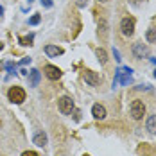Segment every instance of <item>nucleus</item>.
Returning <instances> with one entry per match:
<instances>
[{
	"mask_svg": "<svg viewBox=\"0 0 156 156\" xmlns=\"http://www.w3.org/2000/svg\"><path fill=\"white\" fill-rule=\"evenodd\" d=\"M131 68L129 66H120L115 74V79H113V88L119 86V84H129L131 83Z\"/></svg>",
	"mask_w": 156,
	"mask_h": 156,
	"instance_id": "f257e3e1",
	"label": "nucleus"
},
{
	"mask_svg": "<svg viewBox=\"0 0 156 156\" xmlns=\"http://www.w3.org/2000/svg\"><path fill=\"white\" fill-rule=\"evenodd\" d=\"M129 111H131V117L135 119V120H140L144 119V115H145V104L142 102V101H133L131 102V106H129Z\"/></svg>",
	"mask_w": 156,
	"mask_h": 156,
	"instance_id": "f03ea898",
	"label": "nucleus"
},
{
	"mask_svg": "<svg viewBox=\"0 0 156 156\" xmlns=\"http://www.w3.org/2000/svg\"><path fill=\"white\" fill-rule=\"evenodd\" d=\"M7 97H9L11 102H15V104H22V102L25 101V90L20 88V86H13V88H9Z\"/></svg>",
	"mask_w": 156,
	"mask_h": 156,
	"instance_id": "7ed1b4c3",
	"label": "nucleus"
},
{
	"mask_svg": "<svg viewBox=\"0 0 156 156\" xmlns=\"http://www.w3.org/2000/svg\"><path fill=\"white\" fill-rule=\"evenodd\" d=\"M120 31H122V34L124 36H133V32H135V20L133 18H124L122 22H120Z\"/></svg>",
	"mask_w": 156,
	"mask_h": 156,
	"instance_id": "20e7f679",
	"label": "nucleus"
},
{
	"mask_svg": "<svg viewBox=\"0 0 156 156\" xmlns=\"http://www.w3.org/2000/svg\"><path fill=\"white\" fill-rule=\"evenodd\" d=\"M58 106H59V111H61L63 115H68V113H72V109H74V101H72L70 97H61V99L58 101Z\"/></svg>",
	"mask_w": 156,
	"mask_h": 156,
	"instance_id": "39448f33",
	"label": "nucleus"
},
{
	"mask_svg": "<svg viewBox=\"0 0 156 156\" xmlns=\"http://www.w3.org/2000/svg\"><path fill=\"white\" fill-rule=\"evenodd\" d=\"M131 52H133V56H135L136 59H144V58H147V56H149V48L145 47L142 41L135 43L133 48H131Z\"/></svg>",
	"mask_w": 156,
	"mask_h": 156,
	"instance_id": "423d86ee",
	"label": "nucleus"
},
{
	"mask_svg": "<svg viewBox=\"0 0 156 156\" xmlns=\"http://www.w3.org/2000/svg\"><path fill=\"white\" fill-rule=\"evenodd\" d=\"M43 72H45V76H47L50 81H58V79L61 77V70H59L58 66H54V65H47V66L43 68Z\"/></svg>",
	"mask_w": 156,
	"mask_h": 156,
	"instance_id": "0eeeda50",
	"label": "nucleus"
},
{
	"mask_svg": "<svg viewBox=\"0 0 156 156\" xmlns=\"http://www.w3.org/2000/svg\"><path fill=\"white\" fill-rule=\"evenodd\" d=\"M84 81H86V84H90V86H97L99 83H101V77H99V74L94 72V70H84Z\"/></svg>",
	"mask_w": 156,
	"mask_h": 156,
	"instance_id": "6e6552de",
	"label": "nucleus"
},
{
	"mask_svg": "<svg viewBox=\"0 0 156 156\" xmlns=\"http://www.w3.org/2000/svg\"><path fill=\"white\" fill-rule=\"evenodd\" d=\"M32 144L38 145V147H45L47 145V135L43 131H36L34 136H32Z\"/></svg>",
	"mask_w": 156,
	"mask_h": 156,
	"instance_id": "1a4fd4ad",
	"label": "nucleus"
},
{
	"mask_svg": "<svg viewBox=\"0 0 156 156\" xmlns=\"http://www.w3.org/2000/svg\"><path fill=\"white\" fill-rule=\"evenodd\" d=\"M92 115H94L97 120H102V119H106V108L101 106V104H94V108H92Z\"/></svg>",
	"mask_w": 156,
	"mask_h": 156,
	"instance_id": "9d476101",
	"label": "nucleus"
},
{
	"mask_svg": "<svg viewBox=\"0 0 156 156\" xmlns=\"http://www.w3.org/2000/svg\"><path fill=\"white\" fill-rule=\"evenodd\" d=\"M40 79H41V74H40V70H36V68H32L31 72H29V86H38L40 84Z\"/></svg>",
	"mask_w": 156,
	"mask_h": 156,
	"instance_id": "9b49d317",
	"label": "nucleus"
},
{
	"mask_svg": "<svg viewBox=\"0 0 156 156\" xmlns=\"http://www.w3.org/2000/svg\"><path fill=\"white\" fill-rule=\"evenodd\" d=\"M45 54H47L48 58H58V56L63 54V48L58 47V45H47L45 47Z\"/></svg>",
	"mask_w": 156,
	"mask_h": 156,
	"instance_id": "f8f14e48",
	"label": "nucleus"
},
{
	"mask_svg": "<svg viewBox=\"0 0 156 156\" xmlns=\"http://www.w3.org/2000/svg\"><path fill=\"white\" fill-rule=\"evenodd\" d=\"M145 129H147L151 135H156V113L147 117V120H145Z\"/></svg>",
	"mask_w": 156,
	"mask_h": 156,
	"instance_id": "ddd939ff",
	"label": "nucleus"
},
{
	"mask_svg": "<svg viewBox=\"0 0 156 156\" xmlns=\"http://www.w3.org/2000/svg\"><path fill=\"white\" fill-rule=\"evenodd\" d=\"M95 54H97V59H99L101 65H106V63H108V54H106V50H104V48H97V52H95Z\"/></svg>",
	"mask_w": 156,
	"mask_h": 156,
	"instance_id": "4468645a",
	"label": "nucleus"
},
{
	"mask_svg": "<svg viewBox=\"0 0 156 156\" xmlns=\"http://www.w3.org/2000/svg\"><path fill=\"white\" fill-rule=\"evenodd\" d=\"M32 40H34V34H29V36H20V38H18L20 45H23V47H27V45H32Z\"/></svg>",
	"mask_w": 156,
	"mask_h": 156,
	"instance_id": "2eb2a0df",
	"label": "nucleus"
},
{
	"mask_svg": "<svg viewBox=\"0 0 156 156\" xmlns=\"http://www.w3.org/2000/svg\"><path fill=\"white\" fill-rule=\"evenodd\" d=\"M145 40H147L149 43H154L156 41V29H147V32H145Z\"/></svg>",
	"mask_w": 156,
	"mask_h": 156,
	"instance_id": "dca6fc26",
	"label": "nucleus"
},
{
	"mask_svg": "<svg viewBox=\"0 0 156 156\" xmlns=\"http://www.w3.org/2000/svg\"><path fill=\"white\" fill-rule=\"evenodd\" d=\"M106 31H108V23L104 20H101V23H99V34L102 32V36H106Z\"/></svg>",
	"mask_w": 156,
	"mask_h": 156,
	"instance_id": "f3484780",
	"label": "nucleus"
},
{
	"mask_svg": "<svg viewBox=\"0 0 156 156\" xmlns=\"http://www.w3.org/2000/svg\"><path fill=\"white\" fill-rule=\"evenodd\" d=\"M40 22H41V16H40V15H34V16L29 18V25H38Z\"/></svg>",
	"mask_w": 156,
	"mask_h": 156,
	"instance_id": "a211bd4d",
	"label": "nucleus"
},
{
	"mask_svg": "<svg viewBox=\"0 0 156 156\" xmlns=\"http://www.w3.org/2000/svg\"><path fill=\"white\" fill-rule=\"evenodd\" d=\"M41 5H43V7H47V9H50L54 4H52V0H41Z\"/></svg>",
	"mask_w": 156,
	"mask_h": 156,
	"instance_id": "6ab92c4d",
	"label": "nucleus"
},
{
	"mask_svg": "<svg viewBox=\"0 0 156 156\" xmlns=\"http://www.w3.org/2000/svg\"><path fill=\"white\" fill-rule=\"evenodd\" d=\"M22 156H40V154L34 153V151H25V153H22Z\"/></svg>",
	"mask_w": 156,
	"mask_h": 156,
	"instance_id": "aec40b11",
	"label": "nucleus"
},
{
	"mask_svg": "<svg viewBox=\"0 0 156 156\" xmlns=\"http://www.w3.org/2000/svg\"><path fill=\"white\" fill-rule=\"evenodd\" d=\"M5 68H7V72H9V74H13V70H15V68H13V63H11V61L5 65Z\"/></svg>",
	"mask_w": 156,
	"mask_h": 156,
	"instance_id": "412c9836",
	"label": "nucleus"
},
{
	"mask_svg": "<svg viewBox=\"0 0 156 156\" xmlns=\"http://www.w3.org/2000/svg\"><path fill=\"white\" fill-rule=\"evenodd\" d=\"M113 56H115V59H117V61H120V54H119V50H115V48H113Z\"/></svg>",
	"mask_w": 156,
	"mask_h": 156,
	"instance_id": "4be33fe9",
	"label": "nucleus"
},
{
	"mask_svg": "<svg viewBox=\"0 0 156 156\" xmlns=\"http://www.w3.org/2000/svg\"><path fill=\"white\" fill-rule=\"evenodd\" d=\"M74 119H76V120H79V119H81V111H79V109H76V115H74Z\"/></svg>",
	"mask_w": 156,
	"mask_h": 156,
	"instance_id": "5701e85b",
	"label": "nucleus"
},
{
	"mask_svg": "<svg viewBox=\"0 0 156 156\" xmlns=\"http://www.w3.org/2000/svg\"><path fill=\"white\" fill-rule=\"evenodd\" d=\"M77 5H79V7H84V5H86V2H84V0H77Z\"/></svg>",
	"mask_w": 156,
	"mask_h": 156,
	"instance_id": "b1692460",
	"label": "nucleus"
},
{
	"mask_svg": "<svg viewBox=\"0 0 156 156\" xmlns=\"http://www.w3.org/2000/svg\"><path fill=\"white\" fill-rule=\"evenodd\" d=\"M27 63H31V58H25V59H22L20 65H27Z\"/></svg>",
	"mask_w": 156,
	"mask_h": 156,
	"instance_id": "393cba45",
	"label": "nucleus"
},
{
	"mask_svg": "<svg viewBox=\"0 0 156 156\" xmlns=\"http://www.w3.org/2000/svg\"><path fill=\"white\" fill-rule=\"evenodd\" d=\"M4 15V7H2V5H0V16Z\"/></svg>",
	"mask_w": 156,
	"mask_h": 156,
	"instance_id": "a878e982",
	"label": "nucleus"
},
{
	"mask_svg": "<svg viewBox=\"0 0 156 156\" xmlns=\"http://www.w3.org/2000/svg\"><path fill=\"white\" fill-rule=\"evenodd\" d=\"M2 48H4V43H0V50H2Z\"/></svg>",
	"mask_w": 156,
	"mask_h": 156,
	"instance_id": "bb28decb",
	"label": "nucleus"
},
{
	"mask_svg": "<svg viewBox=\"0 0 156 156\" xmlns=\"http://www.w3.org/2000/svg\"><path fill=\"white\" fill-rule=\"evenodd\" d=\"M97 2H108V0H97Z\"/></svg>",
	"mask_w": 156,
	"mask_h": 156,
	"instance_id": "cd10ccee",
	"label": "nucleus"
},
{
	"mask_svg": "<svg viewBox=\"0 0 156 156\" xmlns=\"http://www.w3.org/2000/svg\"><path fill=\"white\" fill-rule=\"evenodd\" d=\"M154 77H156V70H154Z\"/></svg>",
	"mask_w": 156,
	"mask_h": 156,
	"instance_id": "c85d7f7f",
	"label": "nucleus"
}]
</instances>
